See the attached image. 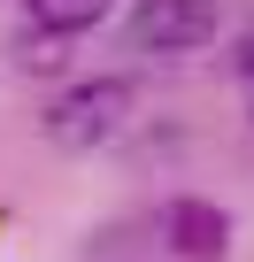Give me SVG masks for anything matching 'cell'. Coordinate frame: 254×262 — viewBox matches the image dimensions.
<instances>
[{
    "label": "cell",
    "instance_id": "6da1fadb",
    "mask_svg": "<svg viewBox=\"0 0 254 262\" xmlns=\"http://www.w3.org/2000/svg\"><path fill=\"white\" fill-rule=\"evenodd\" d=\"M123 116H131V77H85L47 108V139L62 155H93L123 131Z\"/></svg>",
    "mask_w": 254,
    "mask_h": 262
},
{
    "label": "cell",
    "instance_id": "7a4b0ae2",
    "mask_svg": "<svg viewBox=\"0 0 254 262\" xmlns=\"http://www.w3.org/2000/svg\"><path fill=\"white\" fill-rule=\"evenodd\" d=\"M123 31H131V47L154 54V62L200 54V47L216 39V0H139Z\"/></svg>",
    "mask_w": 254,
    "mask_h": 262
},
{
    "label": "cell",
    "instance_id": "3957f363",
    "mask_svg": "<svg viewBox=\"0 0 254 262\" xmlns=\"http://www.w3.org/2000/svg\"><path fill=\"white\" fill-rule=\"evenodd\" d=\"M162 231H170V254H185V262H223L231 254V216L200 193H177L162 208Z\"/></svg>",
    "mask_w": 254,
    "mask_h": 262
},
{
    "label": "cell",
    "instance_id": "277c9868",
    "mask_svg": "<svg viewBox=\"0 0 254 262\" xmlns=\"http://www.w3.org/2000/svg\"><path fill=\"white\" fill-rule=\"evenodd\" d=\"M108 8H116V0H24L31 31H54V39H77V31H93Z\"/></svg>",
    "mask_w": 254,
    "mask_h": 262
},
{
    "label": "cell",
    "instance_id": "5b68a950",
    "mask_svg": "<svg viewBox=\"0 0 254 262\" xmlns=\"http://www.w3.org/2000/svg\"><path fill=\"white\" fill-rule=\"evenodd\" d=\"M16 62H24V70H62V62H70V39H54V31H24V39H16Z\"/></svg>",
    "mask_w": 254,
    "mask_h": 262
}]
</instances>
